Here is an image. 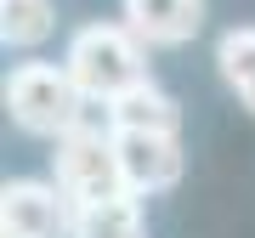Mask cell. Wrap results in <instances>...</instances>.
Instances as JSON below:
<instances>
[{
	"label": "cell",
	"instance_id": "cell-6",
	"mask_svg": "<svg viewBox=\"0 0 255 238\" xmlns=\"http://www.w3.org/2000/svg\"><path fill=\"white\" fill-rule=\"evenodd\" d=\"M125 28L142 46H187L204 28V0H125Z\"/></svg>",
	"mask_w": 255,
	"mask_h": 238
},
{
	"label": "cell",
	"instance_id": "cell-9",
	"mask_svg": "<svg viewBox=\"0 0 255 238\" xmlns=\"http://www.w3.org/2000/svg\"><path fill=\"white\" fill-rule=\"evenodd\" d=\"M68 238H147L142 199H114V204H85V210H74V233Z\"/></svg>",
	"mask_w": 255,
	"mask_h": 238
},
{
	"label": "cell",
	"instance_id": "cell-5",
	"mask_svg": "<svg viewBox=\"0 0 255 238\" xmlns=\"http://www.w3.org/2000/svg\"><path fill=\"white\" fill-rule=\"evenodd\" d=\"M114 153L119 170H125L130 199H147V193H170L182 182V136H164V130H114Z\"/></svg>",
	"mask_w": 255,
	"mask_h": 238
},
{
	"label": "cell",
	"instance_id": "cell-8",
	"mask_svg": "<svg viewBox=\"0 0 255 238\" xmlns=\"http://www.w3.org/2000/svg\"><path fill=\"white\" fill-rule=\"evenodd\" d=\"M216 63H221V80L233 85V97L255 114V23H238L216 40Z\"/></svg>",
	"mask_w": 255,
	"mask_h": 238
},
{
	"label": "cell",
	"instance_id": "cell-2",
	"mask_svg": "<svg viewBox=\"0 0 255 238\" xmlns=\"http://www.w3.org/2000/svg\"><path fill=\"white\" fill-rule=\"evenodd\" d=\"M63 68L91 102H119L125 91L147 85V46L125 23H85V28H74Z\"/></svg>",
	"mask_w": 255,
	"mask_h": 238
},
{
	"label": "cell",
	"instance_id": "cell-4",
	"mask_svg": "<svg viewBox=\"0 0 255 238\" xmlns=\"http://www.w3.org/2000/svg\"><path fill=\"white\" fill-rule=\"evenodd\" d=\"M74 204L57 182H6L0 187V238H68Z\"/></svg>",
	"mask_w": 255,
	"mask_h": 238
},
{
	"label": "cell",
	"instance_id": "cell-1",
	"mask_svg": "<svg viewBox=\"0 0 255 238\" xmlns=\"http://www.w3.org/2000/svg\"><path fill=\"white\" fill-rule=\"evenodd\" d=\"M6 108L28 136H51V142L74 136V130H114L108 102H91L74 85V74L57 63H17L6 80Z\"/></svg>",
	"mask_w": 255,
	"mask_h": 238
},
{
	"label": "cell",
	"instance_id": "cell-7",
	"mask_svg": "<svg viewBox=\"0 0 255 238\" xmlns=\"http://www.w3.org/2000/svg\"><path fill=\"white\" fill-rule=\"evenodd\" d=\"M108 119H114V130H164V136H176L182 108L147 80V85H136V91H125L119 102H108Z\"/></svg>",
	"mask_w": 255,
	"mask_h": 238
},
{
	"label": "cell",
	"instance_id": "cell-10",
	"mask_svg": "<svg viewBox=\"0 0 255 238\" xmlns=\"http://www.w3.org/2000/svg\"><path fill=\"white\" fill-rule=\"evenodd\" d=\"M57 28L51 0H0V40L6 46H40Z\"/></svg>",
	"mask_w": 255,
	"mask_h": 238
},
{
	"label": "cell",
	"instance_id": "cell-3",
	"mask_svg": "<svg viewBox=\"0 0 255 238\" xmlns=\"http://www.w3.org/2000/svg\"><path fill=\"white\" fill-rule=\"evenodd\" d=\"M51 165H57V187L68 193L74 210L130 199L119 153H114V130H74V136H63L57 153H51Z\"/></svg>",
	"mask_w": 255,
	"mask_h": 238
}]
</instances>
